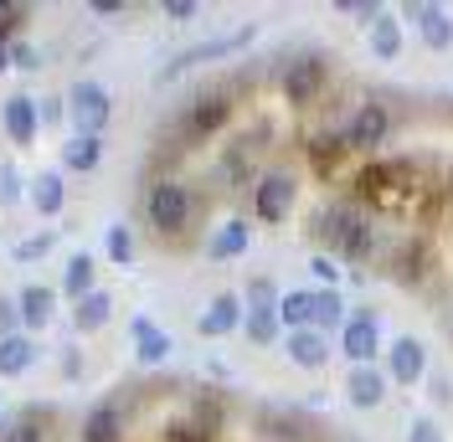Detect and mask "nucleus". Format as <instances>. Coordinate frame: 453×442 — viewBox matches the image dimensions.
Here are the masks:
<instances>
[{
  "label": "nucleus",
  "instance_id": "f257e3e1",
  "mask_svg": "<svg viewBox=\"0 0 453 442\" xmlns=\"http://www.w3.org/2000/svg\"><path fill=\"white\" fill-rule=\"evenodd\" d=\"M314 232H319L340 257H366V252H371V226H366V217H361V211H350V206L325 211Z\"/></svg>",
  "mask_w": 453,
  "mask_h": 442
},
{
  "label": "nucleus",
  "instance_id": "f03ea898",
  "mask_svg": "<svg viewBox=\"0 0 453 442\" xmlns=\"http://www.w3.org/2000/svg\"><path fill=\"white\" fill-rule=\"evenodd\" d=\"M144 211H150V226L155 232H180L186 221H191V191L180 186V180H155L150 186V201H144Z\"/></svg>",
  "mask_w": 453,
  "mask_h": 442
},
{
  "label": "nucleus",
  "instance_id": "7ed1b4c3",
  "mask_svg": "<svg viewBox=\"0 0 453 442\" xmlns=\"http://www.w3.org/2000/svg\"><path fill=\"white\" fill-rule=\"evenodd\" d=\"M67 109H73V124L83 129V134H104V124L113 118V98H109V88H98V83H73V98H67Z\"/></svg>",
  "mask_w": 453,
  "mask_h": 442
},
{
  "label": "nucleus",
  "instance_id": "20e7f679",
  "mask_svg": "<svg viewBox=\"0 0 453 442\" xmlns=\"http://www.w3.org/2000/svg\"><path fill=\"white\" fill-rule=\"evenodd\" d=\"M340 350L350 355V365H376V350H381V324L376 314H356L340 324Z\"/></svg>",
  "mask_w": 453,
  "mask_h": 442
},
{
  "label": "nucleus",
  "instance_id": "39448f33",
  "mask_svg": "<svg viewBox=\"0 0 453 442\" xmlns=\"http://www.w3.org/2000/svg\"><path fill=\"white\" fill-rule=\"evenodd\" d=\"M288 206H294V180H288V175H263L257 191H253L257 221H283L288 217Z\"/></svg>",
  "mask_w": 453,
  "mask_h": 442
},
{
  "label": "nucleus",
  "instance_id": "423d86ee",
  "mask_svg": "<svg viewBox=\"0 0 453 442\" xmlns=\"http://www.w3.org/2000/svg\"><path fill=\"white\" fill-rule=\"evenodd\" d=\"M319 88H325V62H319V57H299V62L283 72V93H288V103H314Z\"/></svg>",
  "mask_w": 453,
  "mask_h": 442
},
{
  "label": "nucleus",
  "instance_id": "0eeeda50",
  "mask_svg": "<svg viewBox=\"0 0 453 442\" xmlns=\"http://www.w3.org/2000/svg\"><path fill=\"white\" fill-rule=\"evenodd\" d=\"M387 360H392V381H402V386H418L427 376V350H423V339H396L392 350H387Z\"/></svg>",
  "mask_w": 453,
  "mask_h": 442
},
{
  "label": "nucleus",
  "instance_id": "6e6552de",
  "mask_svg": "<svg viewBox=\"0 0 453 442\" xmlns=\"http://www.w3.org/2000/svg\"><path fill=\"white\" fill-rule=\"evenodd\" d=\"M345 396H350V401H356V407H381V401H387V376H381V370H376V365H356V370H350V376H345Z\"/></svg>",
  "mask_w": 453,
  "mask_h": 442
},
{
  "label": "nucleus",
  "instance_id": "1a4fd4ad",
  "mask_svg": "<svg viewBox=\"0 0 453 442\" xmlns=\"http://www.w3.org/2000/svg\"><path fill=\"white\" fill-rule=\"evenodd\" d=\"M36 124H42V113H36L31 98H21V93H16V98H5V134L16 139L21 149L36 144Z\"/></svg>",
  "mask_w": 453,
  "mask_h": 442
},
{
  "label": "nucleus",
  "instance_id": "9d476101",
  "mask_svg": "<svg viewBox=\"0 0 453 442\" xmlns=\"http://www.w3.org/2000/svg\"><path fill=\"white\" fill-rule=\"evenodd\" d=\"M237 324H242V299H237V293H217V299H211V309L201 314V334H206V339L232 334Z\"/></svg>",
  "mask_w": 453,
  "mask_h": 442
},
{
  "label": "nucleus",
  "instance_id": "9b49d317",
  "mask_svg": "<svg viewBox=\"0 0 453 442\" xmlns=\"http://www.w3.org/2000/svg\"><path fill=\"white\" fill-rule=\"evenodd\" d=\"M350 149H376L381 139H387V109L381 103H361V113H356V124H350Z\"/></svg>",
  "mask_w": 453,
  "mask_h": 442
},
{
  "label": "nucleus",
  "instance_id": "f8f14e48",
  "mask_svg": "<svg viewBox=\"0 0 453 442\" xmlns=\"http://www.w3.org/2000/svg\"><path fill=\"white\" fill-rule=\"evenodd\" d=\"M412 16H418V31H423V42L433 52H449L453 47V21L443 5H412Z\"/></svg>",
  "mask_w": 453,
  "mask_h": 442
},
{
  "label": "nucleus",
  "instance_id": "ddd939ff",
  "mask_svg": "<svg viewBox=\"0 0 453 442\" xmlns=\"http://www.w3.org/2000/svg\"><path fill=\"white\" fill-rule=\"evenodd\" d=\"M288 360L304 365V370H319V365L330 360V339L319 330H294L288 334Z\"/></svg>",
  "mask_w": 453,
  "mask_h": 442
},
{
  "label": "nucleus",
  "instance_id": "4468645a",
  "mask_svg": "<svg viewBox=\"0 0 453 442\" xmlns=\"http://www.w3.org/2000/svg\"><path fill=\"white\" fill-rule=\"evenodd\" d=\"M52 304H57L52 288H42V283H27V288H21V299H16V314L27 319L31 330H42V324L52 319Z\"/></svg>",
  "mask_w": 453,
  "mask_h": 442
},
{
  "label": "nucleus",
  "instance_id": "2eb2a0df",
  "mask_svg": "<svg viewBox=\"0 0 453 442\" xmlns=\"http://www.w3.org/2000/svg\"><path fill=\"white\" fill-rule=\"evenodd\" d=\"M98 160H104V139L78 134V139H67V144H62V165H67V170H78V175L98 170Z\"/></svg>",
  "mask_w": 453,
  "mask_h": 442
},
{
  "label": "nucleus",
  "instance_id": "dca6fc26",
  "mask_svg": "<svg viewBox=\"0 0 453 442\" xmlns=\"http://www.w3.org/2000/svg\"><path fill=\"white\" fill-rule=\"evenodd\" d=\"M119 432H124V416H119L113 401H104V407H93V412H88L83 442H119Z\"/></svg>",
  "mask_w": 453,
  "mask_h": 442
},
{
  "label": "nucleus",
  "instance_id": "f3484780",
  "mask_svg": "<svg viewBox=\"0 0 453 442\" xmlns=\"http://www.w3.org/2000/svg\"><path fill=\"white\" fill-rule=\"evenodd\" d=\"M134 355H140L144 365H160V360L170 355V334L155 330L150 319H134Z\"/></svg>",
  "mask_w": 453,
  "mask_h": 442
},
{
  "label": "nucleus",
  "instance_id": "a211bd4d",
  "mask_svg": "<svg viewBox=\"0 0 453 442\" xmlns=\"http://www.w3.org/2000/svg\"><path fill=\"white\" fill-rule=\"evenodd\" d=\"M226 113H232V103H226V98H201L196 109L186 113V129L201 139V134H211V129H222Z\"/></svg>",
  "mask_w": 453,
  "mask_h": 442
},
{
  "label": "nucleus",
  "instance_id": "6ab92c4d",
  "mask_svg": "<svg viewBox=\"0 0 453 442\" xmlns=\"http://www.w3.org/2000/svg\"><path fill=\"white\" fill-rule=\"evenodd\" d=\"M62 201H67V191H62V175H57V170H47V175L31 180V206H36L42 217H57Z\"/></svg>",
  "mask_w": 453,
  "mask_h": 442
},
{
  "label": "nucleus",
  "instance_id": "aec40b11",
  "mask_svg": "<svg viewBox=\"0 0 453 442\" xmlns=\"http://www.w3.org/2000/svg\"><path fill=\"white\" fill-rule=\"evenodd\" d=\"M31 360H36V345L27 334L0 339V376H21V370H31Z\"/></svg>",
  "mask_w": 453,
  "mask_h": 442
},
{
  "label": "nucleus",
  "instance_id": "412c9836",
  "mask_svg": "<svg viewBox=\"0 0 453 442\" xmlns=\"http://www.w3.org/2000/svg\"><path fill=\"white\" fill-rule=\"evenodd\" d=\"M109 314H113V299L93 288L88 299H78V309H73V324H78V330H104V324H109Z\"/></svg>",
  "mask_w": 453,
  "mask_h": 442
},
{
  "label": "nucleus",
  "instance_id": "4be33fe9",
  "mask_svg": "<svg viewBox=\"0 0 453 442\" xmlns=\"http://www.w3.org/2000/svg\"><path fill=\"white\" fill-rule=\"evenodd\" d=\"M242 42H253V31H237V36H222V42H206V47H191V52H180L175 62L165 67V78L170 72H180V67H191V62H201V57H222V52H237Z\"/></svg>",
  "mask_w": 453,
  "mask_h": 442
},
{
  "label": "nucleus",
  "instance_id": "5701e85b",
  "mask_svg": "<svg viewBox=\"0 0 453 442\" xmlns=\"http://www.w3.org/2000/svg\"><path fill=\"white\" fill-rule=\"evenodd\" d=\"M279 324H288V334L310 330L314 324V293H283L279 299Z\"/></svg>",
  "mask_w": 453,
  "mask_h": 442
},
{
  "label": "nucleus",
  "instance_id": "b1692460",
  "mask_svg": "<svg viewBox=\"0 0 453 442\" xmlns=\"http://www.w3.org/2000/svg\"><path fill=\"white\" fill-rule=\"evenodd\" d=\"M242 252H248V221H226L211 237V257L222 263V257H242Z\"/></svg>",
  "mask_w": 453,
  "mask_h": 442
},
{
  "label": "nucleus",
  "instance_id": "393cba45",
  "mask_svg": "<svg viewBox=\"0 0 453 442\" xmlns=\"http://www.w3.org/2000/svg\"><path fill=\"white\" fill-rule=\"evenodd\" d=\"M371 47H376V57H387V62L402 52V31H396V21L387 11H376V21H371Z\"/></svg>",
  "mask_w": 453,
  "mask_h": 442
},
{
  "label": "nucleus",
  "instance_id": "a878e982",
  "mask_svg": "<svg viewBox=\"0 0 453 442\" xmlns=\"http://www.w3.org/2000/svg\"><path fill=\"white\" fill-rule=\"evenodd\" d=\"M62 288H67L73 299H88V293H93V257H88V252H78V257L67 263V273H62Z\"/></svg>",
  "mask_w": 453,
  "mask_h": 442
},
{
  "label": "nucleus",
  "instance_id": "bb28decb",
  "mask_svg": "<svg viewBox=\"0 0 453 442\" xmlns=\"http://www.w3.org/2000/svg\"><path fill=\"white\" fill-rule=\"evenodd\" d=\"M340 319H345V304H340V293H335V288L314 293V324H310V330H319V334H325V330H335Z\"/></svg>",
  "mask_w": 453,
  "mask_h": 442
},
{
  "label": "nucleus",
  "instance_id": "cd10ccee",
  "mask_svg": "<svg viewBox=\"0 0 453 442\" xmlns=\"http://www.w3.org/2000/svg\"><path fill=\"white\" fill-rule=\"evenodd\" d=\"M248 334H253V345H273V339H279V309L253 304V314H248Z\"/></svg>",
  "mask_w": 453,
  "mask_h": 442
},
{
  "label": "nucleus",
  "instance_id": "c85d7f7f",
  "mask_svg": "<svg viewBox=\"0 0 453 442\" xmlns=\"http://www.w3.org/2000/svg\"><path fill=\"white\" fill-rule=\"evenodd\" d=\"M109 257L119 263V268L134 263V237H129V226H109Z\"/></svg>",
  "mask_w": 453,
  "mask_h": 442
},
{
  "label": "nucleus",
  "instance_id": "c756f323",
  "mask_svg": "<svg viewBox=\"0 0 453 442\" xmlns=\"http://www.w3.org/2000/svg\"><path fill=\"white\" fill-rule=\"evenodd\" d=\"M0 442H42V432H36V422H5Z\"/></svg>",
  "mask_w": 453,
  "mask_h": 442
},
{
  "label": "nucleus",
  "instance_id": "7c9ffc66",
  "mask_svg": "<svg viewBox=\"0 0 453 442\" xmlns=\"http://www.w3.org/2000/svg\"><path fill=\"white\" fill-rule=\"evenodd\" d=\"M407 442H443V427H438L433 416H418L412 432H407Z\"/></svg>",
  "mask_w": 453,
  "mask_h": 442
},
{
  "label": "nucleus",
  "instance_id": "2f4dec72",
  "mask_svg": "<svg viewBox=\"0 0 453 442\" xmlns=\"http://www.w3.org/2000/svg\"><path fill=\"white\" fill-rule=\"evenodd\" d=\"M21 16H27V11H21V5H0V42H5V36H11V31L21 27Z\"/></svg>",
  "mask_w": 453,
  "mask_h": 442
},
{
  "label": "nucleus",
  "instance_id": "473e14b6",
  "mask_svg": "<svg viewBox=\"0 0 453 442\" xmlns=\"http://www.w3.org/2000/svg\"><path fill=\"white\" fill-rule=\"evenodd\" d=\"M11 67H36V47H27V42H16V47H11Z\"/></svg>",
  "mask_w": 453,
  "mask_h": 442
},
{
  "label": "nucleus",
  "instance_id": "72a5a7b5",
  "mask_svg": "<svg viewBox=\"0 0 453 442\" xmlns=\"http://www.w3.org/2000/svg\"><path fill=\"white\" fill-rule=\"evenodd\" d=\"M16 195H21V180H16V170H0V201L11 206Z\"/></svg>",
  "mask_w": 453,
  "mask_h": 442
},
{
  "label": "nucleus",
  "instance_id": "f704fd0d",
  "mask_svg": "<svg viewBox=\"0 0 453 442\" xmlns=\"http://www.w3.org/2000/svg\"><path fill=\"white\" fill-rule=\"evenodd\" d=\"M47 248H52V237H36V242H21V248H16V257H21V263H31V257H42Z\"/></svg>",
  "mask_w": 453,
  "mask_h": 442
},
{
  "label": "nucleus",
  "instance_id": "c9c22d12",
  "mask_svg": "<svg viewBox=\"0 0 453 442\" xmlns=\"http://www.w3.org/2000/svg\"><path fill=\"white\" fill-rule=\"evenodd\" d=\"M165 16H175V21H191V16H196V5H191V0H170Z\"/></svg>",
  "mask_w": 453,
  "mask_h": 442
},
{
  "label": "nucleus",
  "instance_id": "e433bc0d",
  "mask_svg": "<svg viewBox=\"0 0 453 442\" xmlns=\"http://www.w3.org/2000/svg\"><path fill=\"white\" fill-rule=\"evenodd\" d=\"M11 324H16V304L0 299V339H11Z\"/></svg>",
  "mask_w": 453,
  "mask_h": 442
},
{
  "label": "nucleus",
  "instance_id": "4c0bfd02",
  "mask_svg": "<svg viewBox=\"0 0 453 442\" xmlns=\"http://www.w3.org/2000/svg\"><path fill=\"white\" fill-rule=\"evenodd\" d=\"M93 11H98V16H119L124 5H119V0H93Z\"/></svg>",
  "mask_w": 453,
  "mask_h": 442
}]
</instances>
